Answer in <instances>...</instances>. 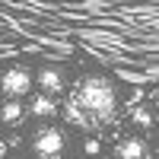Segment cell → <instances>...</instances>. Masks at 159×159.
Listing matches in <instances>:
<instances>
[{"label":"cell","instance_id":"6da1fadb","mask_svg":"<svg viewBox=\"0 0 159 159\" xmlns=\"http://www.w3.org/2000/svg\"><path fill=\"white\" fill-rule=\"evenodd\" d=\"M80 111H83L86 124L96 127V124H115L118 118V89L111 80L105 76H86L80 80L76 89L67 96Z\"/></svg>","mask_w":159,"mask_h":159},{"label":"cell","instance_id":"7a4b0ae2","mask_svg":"<svg viewBox=\"0 0 159 159\" xmlns=\"http://www.w3.org/2000/svg\"><path fill=\"white\" fill-rule=\"evenodd\" d=\"M32 150L38 159H61L67 150V137L61 127H38L32 137Z\"/></svg>","mask_w":159,"mask_h":159},{"label":"cell","instance_id":"3957f363","mask_svg":"<svg viewBox=\"0 0 159 159\" xmlns=\"http://www.w3.org/2000/svg\"><path fill=\"white\" fill-rule=\"evenodd\" d=\"M32 89H35V80H32V73L25 67H10V70H3V76H0V92H3V96L25 99Z\"/></svg>","mask_w":159,"mask_h":159},{"label":"cell","instance_id":"277c9868","mask_svg":"<svg viewBox=\"0 0 159 159\" xmlns=\"http://www.w3.org/2000/svg\"><path fill=\"white\" fill-rule=\"evenodd\" d=\"M35 80V86H38V92H45V96H64V89H67V76H64V70L61 67H45V70H38V76H32Z\"/></svg>","mask_w":159,"mask_h":159},{"label":"cell","instance_id":"5b68a950","mask_svg":"<svg viewBox=\"0 0 159 159\" xmlns=\"http://www.w3.org/2000/svg\"><path fill=\"white\" fill-rule=\"evenodd\" d=\"M115 159H150V143L143 137H124L115 147Z\"/></svg>","mask_w":159,"mask_h":159},{"label":"cell","instance_id":"8992f818","mask_svg":"<svg viewBox=\"0 0 159 159\" xmlns=\"http://www.w3.org/2000/svg\"><path fill=\"white\" fill-rule=\"evenodd\" d=\"M25 115H32V118H54L57 115V99L45 96V92H35L29 108H25Z\"/></svg>","mask_w":159,"mask_h":159},{"label":"cell","instance_id":"52a82bcc","mask_svg":"<svg viewBox=\"0 0 159 159\" xmlns=\"http://www.w3.org/2000/svg\"><path fill=\"white\" fill-rule=\"evenodd\" d=\"M22 118H25V105H22V99L7 96V102L0 105V121H3V124H19Z\"/></svg>","mask_w":159,"mask_h":159},{"label":"cell","instance_id":"ba28073f","mask_svg":"<svg viewBox=\"0 0 159 159\" xmlns=\"http://www.w3.org/2000/svg\"><path fill=\"white\" fill-rule=\"evenodd\" d=\"M134 121L143 124V127H150V124H153V115H150V111H143V108H137V111H134Z\"/></svg>","mask_w":159,"mask_h":159},{"label":"cell","instance_id":"9c48e42d","mask_svg":"<svg viewBox=\"0 0 159 159\" xmlns=\"http://www.w3.org/2000/svg\"><path fill=\"white\" fill-rule=\"evenodd\" d=\"M99 150H102V143H99L96 137H89V140H86V153H89V156H96Z\"/></svg>","mask_w":159,"mask_h":159},{"label":"cell","instance_id":"30bf717a","mask_svg":"<svg viewBox=\"0 0 159 159\" xmlns=\"http://www.w3.org/2000/svg\"><path fill=\"white\" fill-rule=\"evenodd\" d=\"M7 147H22V137H19V134H10V140H7Z\"/></svg>","mask_w":159,"mask_h":159},{"label":"cell","instance_id":"8fae6325","mask_svg":"<svg viewBox=\"0 0 159 159\" xmlns=\"http://www.w3.org/2000/svg\"><path fill=\"white\" fill-rule=\"evenodd\" d=\"M3 156H7V143L0 140V159H3Z\"/></svg>","mask_w":159,"mask_h":159}]
</instances>
